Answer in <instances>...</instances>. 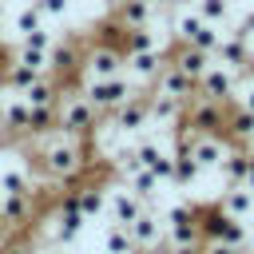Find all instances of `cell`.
I'll return each mask as SVG.
<instances>
[{
  "label": "cell",
  "instance_id": "30",
  "mask_svg": "<svg viewBox=\"0 0 254 254\" xmlns=\"http://www.w3.org/2000/svg\"><path fill=\"white\" fill-rule=\"evenodd\" d=\"M218 40H222V32H218V24H210V20H202L194 32H190V40L187 44H194V48H202V52H210L214 56V48H218Z\"/></svg>",
  "mask_w": 254,
  "mask_h": 254
},
{
  "label": "cell",
  "instance_id": "29",
  "mask_svg": "<svg viewBox=\"0 0 254 254\" xmlns=\"http://www.w3.org/2000/svg\"><path fill=\"white\" fill-rule=\"evenodd\" d=\"M71 198H75V206L83 210V218H91V214H103V210H107V190H103V187H95V183H91V187H79Z\"/></svg>",
  "mask_w": 254,
  "mask_h": 254
},
{
  "label": "cell",
  "instance_id": "27",
  "mask_svg": "<svg viewBox=\"0 0 254 254\" xmlns=\"http://www.w3.org/2000/svg\"><path fill=\"white\" fill-rule=\"evenodd\" d=\"M20 95H24L32 107H48V103H56V95H60V79H52V75L44 71V75H40L28 91H20Z\"/></svg>",
  "mask_w": 254,
  "mask_h": 254
},
{
  "label": "cell",
  "instance_id": "18",
  "mask_svg": "<svg viewBox=\"0 0 254 254\" xmlns=\"http://www.w3.org/2000/svg\"><path fill=\"white\" fill-rule=\"evenodd\" d=\"M139 210H143V202H139V194H135L131 187H111V190H107V218H111V222H123V226H127Z\"/></svg>",
  "mask_w": 254,
  "mask_h": 254
},
{
  "label": "cell",
  "instance_id": "2",
  "mask_svg": "<svg viewBox=\"0 0 254 254\" xmlns=\"http://www.w3.org/2000/svg\"><path fill=\"white\" fill-rule=\"evenodd\" d=\"M79 95H83L99 115H107V111H115L119 103H127L131 95H139V83L119 71V75H103V79H79Z\"/></svg>",
  "mask_w": 254,
  "mask_h": 254
},
{
  "label": "cell",
  "instance_id": "36",
  "mask_svg": "<svg viewBox=\"0 0 254 254\" xmlns=\"http://www.w3.org/2000/svg\"><path fill=\"white\" fill-rule=\"evenodd\" d=\"M52 40H56V36L48 32V24H36L32 32H24V36H20V44H28V48H44V52L52 48Z\"/></svg>",
  "mask_w": 254,
  "mask_h": 254
},
{
  "label": "cell",
  "instance_id": "16",
  "mask_svg": "<svg viewBox=\"0 0 254 254\" xmlns=\"http://www.w3.org/2000/svg\"><path fill=\"white\" fill-rule=\"evenodd\" d=\"M75 67H79V44L75 40H52V48H48V75L64 79Z\"/></svg>",
  "mask_w": 254,
  "mask_h": 254
},
{
  "label": "cell",
  "instance_id": "34",
  "mask_svg": "<svg viewBox=\"0 0 254 254\" xmlns=\"http://www.w3.org/2000/svg\"><path fill=\"white\" fill-rule=\"evenodd\" d=\"M36 24H44V12H40L36 4H28V8H20V12L12 16V28H16L20 36H24V32H32Z\"/></svg>",
  "mask_w": 254,
  "mask_h": 254
},
{
  "label": "cell",
  "instance_id": "13",
  "mask_svg": "<svg viewBox=\"0 0 254 254\" xmlns=\"http://www.w3.org/2000/svg\"><path fill=\"white\" fill-rule=\"evenodd\" d=\"M127 230H131V238H135V246L139 250H147V246H159V242H167V230H163V218L151 210V206H143L131 222H127Z\"/></svg>",
  "mask_w": 254,
  "mask_h": 254
},
{
  "label": "cell",
  "instance_id": "11",
  "mask_svg": "<svg viewBox=\"0 0 254 254\" xmlns=\"http://www.w3.org/2000/svg\"><path fill=\"white\" fill-rule=\"evenodd\" d=\"M155 87H159V91H167V95H175V99H183V103H190V99L198 95V79H194V75H187V71H183L179 64H171V60H167V67L159 71Z\"/></svg>",
  "mask_w": 254,
  "mask_h": 254
},
{
  "label": "cell",
  "instance_id": "43",
  "mask_svg": "<svg viewBox=\"0 0 254 254\" xmlns=\"http://www.w3.org/2000/svg\"><path fill=\"white\" fill-rule=\"evenodd\" d=\"M246 187L254 190V159H250V171H246Z\"/></svg>",
  "mask_w": 254,
  "mask_h": 254
},
{
  "label": "cell",
  "instance_id": "39",
  "mask_svg": "<svg viewBox=\"0 0 254 254\" xmlns=\"http://www.w3.org/2000/svg\"><path fill=\"white\" fill-rule=\"evenodd\" d=\"M0 254H36V246H32V242H12V238H8V242L0 246Z\"/></svg>",
  "mask_w": 254,
  "mask_h": 254
},
{
  "label": "cell",
  "instance_id": "15",
  "mask_svg": "<svg viewBox=\"0 0 254 254\" xmlns=\"http://www.w3.org/2000/svg\"><path fill=\"white\" fill-rule=\"evenodd\" d=\"M36 214V190H8L4 202H0V218L16 230V226H28V218Z\"/></svg>",
  "mask_w": 254,
  "mask_h": 254
},
{
  "label": "cell",
  "instance_id": "24",
  "mask_svg": "<svg viewBox=\"0 0 254 254\" xmlns=\"http://www.w3.org/2000/svg\"><path fill=\"white\" fill-rule=\"evenodd\" d=\"M163 48L159 36L151 32V24H135V28H123V52H155Z\"/></svg>",
  "mask_w": 254,
  "mask_h": 254
},
{
  "label": "cell",
  "instance_id": "44",
  "mask_svg": "<svg viewBox=\"0 0 254 254\" xmlns=\"http://www.w3.org/2000/svg\"><path fill=\"white\" fill-rule=\"evenodd\" d=\"M119 4H123V0H107V8H119Z\"/></svg>",
  "mask_w": 254,
  "mask_h": 254
},
{
  "label": "cell",
  "instance_id": "32",
  "mask_svg": "<svg viewBox=\"0 0 254 254\" xmlns=\"http://www.w3.org/2000/svg\"><path fill=\"white\" fill-rule=\"evenodd\" d=\"M194 12L210 24H226L230 20V0H194Z\"/></svg>",
  "mask_w": 254,
  "mask_h": 254
},
{
  "label": "cell",
  "instance_id": "6",
  "mask_svg": "<svg viewBox=\"0 0 254 254\" xmlns=\"http://www.w3.org/2000/svg\"><path fill=\"white\" fill-rule=\"evenodd\" d=\"M83 222H87V218H83V210H79V206H75V198L67 194V198L60 202V210H56V218L48 222V230H44V238H48L52 246H67V242H71V238H75V234L83 230Z\"/></svg>",
  "mask_w": 254,
  "mask_h": 254
},
{
  "label": "cell",
  "instance_id": "31",
  "mask_svg": "<svg viewBox=\"0 0 254 254\" xmlns=\"http://www.w3.org/2000/svg\"><path fill=\"white\" fill-rule=\"evenodd\" d=\"M131 151H135V159H139V167H155V163H159L163 155H171V151H167V147H163L159 139H151V135H147V139H139V143H135Z\"/></svg>",
  "mask_w": 254,
  "mask_h": 254
},
{
  "label": "cell",
  "instance_id": "21",
  "mask_svg": "<svg viewBox=\"0 0 254 254\" xmlns=\"http://www.w3.org/2000/svg\"><path fill=\"white\" fill-rule=\"evenodd\" d=\"M127 187L139 194L143 206H155V198H159V175H155L151 167H135V171L127 175Z\"/></svg>",
  "mask_w": 254,
  "mask_h": 254
},
{
  "label": "cell",
  "instance_id": "37",
  "mask_svg": "<svg viewBox=\"0 0 254 254\" xmlns=\"http://www.w3.org/2000/svg\"><path fill=\"white\" fill-rule=\"evenodd\" d=\"M0 190H4V194H8V190H32V179H28L24 171H16V167H12V171H4V175H0Z\"/></svg>",
  "mask_w": 254,
  "mask_h": 254
},
{
  "label": "cell",
  "instance_id": "4",
  "mask_svg": "<svg viewBox=\"0 0 254 254\" xmlns=\"http://www.w3.org/2000/svg\"><path fill=\"white\" fill-rule=\"evenodd\" d=\"M123 71V48L115 44H91L79 56V79H103V75H119Z\"/></svg>",
  "mask_w": 254,
  "mask_h": 254
},
{
  "label": "cell",
  "instance_id": "46",
  "mask_svg": "<svg viewBox=\"0 0 254 254\" xmlns=\"http://www.w3.org/2000/svg\"><path fill=\"white\" fill-rule=\"evenodd\" d=\"M175 4H194V0H175Z\"/></svg>",
  "mask_w": 254,
  "mask_h": 254
},
{
  "label": "cell",
  "instance_id": "20",
  "mask_svg": "<svg viewBox=\"0 0 254 254\" xmlns=\"http://www.w3.org/2000/svg\"><path fill=\"white\" fill-rule=\"evenodd\" d=\"M171 64H179L187 75H194V79H198V75L214 64V56H210V52H202V48H194V44H183V48L171 56Z\"/></svg>",
  "mask_w": 254,
  "mask_h": 254
},
{
  "label": "cell",
  "instance_id": "19",
  "mask_svg": "<svg viewBox=\"0 0 254 254\" xmlns=\"http://www.w3.org/2000/svg\"><path fill=\"white\" fill-rule=\"evenodd\" d=\"M151 20H155V0H123L119 8H111L115 28H135V24H151Z\"/></svg>",
  "mask_w": 254,
  "mask_h": 254
},
{
  "label": "cell",
  "instance_id": "10",
  "mask_svg": "<svg viewBox=\"0 0 254 254\" xmlns=\"http://www.w3.org/2000/svg\"><path fill=\"white\" fill-rule=\"evenodd\" d=\"M107 123L123 135H135L147 127V95H131L127 103H119L115 111H107Z\"/></svg>",
  "mask_w": 254,
  "mask_h": 254
},
{
  "label": "cell",
  "instance_id": "28",
  "mask_svg": "<svg viewBox=\"0 0 254 254\" xmlns=\"http://www.w3.org/2000/svg\"><path fill=\"white\" fill-rule=\"evenodd\" d=\"M202 175V167L190 159V151L187 147H175V167H171V183H179V187H190L194 179Z\"/></svg>",
  "mask_w": 254,
  "mask_h": 254
},
{
  "label": "cell",
  "instance_id": "22",
  "mask_svg": "<svg viewBox=\"0 0 254 254\" xmlns=\"http://www.w3.org/2000/svg\"><path fill=\"white\" fill-rule=\"evenodd\" d=\"M218 210H226V214H234V218H250V214H254V190H250L246 183L226 187V198H222Z\"/></svg>",
  "mask_w": 254,
  "mask_h": 254
},
{
  "label": "cell",
  "instance_id": "1",
  "mask_svg": "<svg viewBox=\"0 0 254 254\" xmlns=\"http://www.w3.org/2000/svg\"><path fill=\"white\" fill-rule=\"evenodd\" d=\"M36 167L48 183H67L83 171V147L75 143V135L52 127V131L36 135Z\"/></svg>",
  "mask_w": 254,
  "mask_h": 254
},
{
  "label": "cell",
  "instance_id": "9",
  "mask_svg": "<svg viewBox=\"0 0 254 254\" xmlns=\"http://www.w3.org/2000/svg\"><path fill=\"white\" fill-rule=\"evenodd\" d=\"M183 111H187L183 99L151 87V95H147V127H175V123H183Z\"/></svg>",
  "mask_w": 254,
  "mask_h": 254
},
{
  "label": "cell",
  "instance_id": "47",
  "mask_svg": "<svg viewBox=\"0 0 254 254\" xmlns=\"http://www.w3.org/2000/svg\"><path fill=\"white\" fill-rule=\"evenodd\" d=\"M0 202H4V190H0Z\"/></svg>",
  "mask_w": 254,
  "mask_h": 254
},
{
  "label": "cell",
  "instance_id": "40",
  "mask_svg": "<svg viewBox=\"0 0 254 254\" xmlns=\"http://www.w3.org/2000/svg\"><path fill=\"white\" fill-rule=\"evenodd\" d=\"M171 254H202V242H179L171 246Z\"/></svg>",
  "mask_w": 254,
  "mask_h": 254
},
{
  "label": "cell",
  "instance_id": "48",
  "mask_svg": "<svg viewBox=\"0 0 254 254\" xmlns=\"http://www.w3.org/2000/svg\"><path fill=\"white\" fill-rule=\"evenodd\" d=\"M0 135H4V123H0Z\"/></svg>",
  "mask_w": 254,
  "mask_h": 254
},
{
  "label": "cell",
  "instance_id": "23",
  "mask_svg": "<svg viewBox=\"0 0 254 254\" xmlns=\"http://www.w3.org/2000/svg\"><path fill=\"white\" fill-rule=\"evenodd\" d=\"M218 167H222V179H226V187H238V183H246L250 155H246L242 147H230V151H226V159H222Z\"/></svg>",
  "mask_w": 254,
  "mask_h": 254
},
{
  "label": "cell",
  "instance_id": "12",
  "mask_svg": "<svg viewBox=\"0 0 254 254\" xmlns=\"http://www.w3.org/2000/svg\"><path fill=\"white\" fill-rule=\"evenodd\" d=\"M234 87H238V71H230L222 64H210L198 75V95H206V99H230Z\"/></svg>",
  "mask_w": 254,
  "mask_h": 254
},
{
  "label": "cell",
  "instance_id": "45",
  "mask_svg": "<svg viewBox=\"0 0 254 254\" xmlns=\"http://www.w3.org/2000/svg\"><path fill=\"white\" fill-rule=\"evenodd\" d=\"M246 254H254V238H250V242H246Z\"/></svg>",
  "mask_w": 254,
  "mask_h": 254
},
{
  "label": "cell",
  "instance_id": "3",
  "mask_svg": "<svg viewBox=\"0 0 254 254\" xmlns=\"http://www.w3.org/2000/svg\"><path fill=\"white\" fill-rule=\"evenodd\" d=\"M56 127L67 135H91L99 127V111L79 95V87H67L64 95H56Z\"/></svg>",
  "mask_w": 254,
  "mask_h": 254
},
{
  "label": "cell",
  "instance_id": "14",
  "mask_svg": "<svg viewBox=\"0 0 254 254\" xmlns=\"http://www.w3.org/2000/svg\"><path fill=\"white\" fill-rule=\"evenodd\" d=\"M4 95H0V123H4V131H16V135H28V115H32V103L16 91H8V87H0Z\"/></svg>",
  "mask_w": 254,
  "mask_h": 254
},
{
  "label": "cell",
  "instance_id": "8",
  "mask_svg": "<svg viewBox=\"0 0 254 254\" xmlns=\"http://www.w3.org/2000/svg\"><path fill=\"white\" fill-rule=\"evenodd\" d=\"M123 67H127V75L139 83V87H155V79H159V71L167 67V56H163V48H155V52H123Z\"/></svg>",
  "mask_w": 254,
  "mask_h": 254
},
{
  "label": "cell",
  "instance_id": "42",
  "mask_svg": "<svg viewBox=\"0 0 254 254\" xmlns=\"http://www.w3.org/2000/svg\"><path fill=\"white\" fill-rule=\"evenodd\" d=\"M8 238H12V226H8V222H4V218H0V246H4V242H8Z\"/></svg>",
  "mask_w": 254,
  "mask_h": 254
},
{
  "label": "cell",
  "instance_id": "35",
  "mask_svg": "<svg viewBox=\"0 0 254 254\" xmlns=\"http://www.w3.org/2000/svg\"><path fill=\"white\" fill-rule=\"evenodd\" d=\"M198 24H202V16H198V12H179V16H175V36L187 44V40H190V32H194Z\"/></svg>",
  "mask_w": 254,
  "mask_h": 254
},
{
  "label": "cell",
  "instance_id": "26",
  "mask_svg": "<svg viewBox=\"0 0 254 254\" xmlns=\"http://www.w3.org/2000/svg\"><path fill=\"white\" fill-rule=\"evenodd\" d=\"M103 250H107V254H135L139 246H135V238H131V230H127L123 222H107V230H103Z\"/></svg>",
  "mask_w": 254,
  "mask_h": 254
},
{
  "label": "cell",
  "instance_id": "38",
  "mask_svg": "<svg viewBox=\"0 0 254 254\" xmlns=\"http://www.w3.org/2000/svg\"><path fill=\"white\" fill-rule=\"evenodd\" d=\"M202 254H246L242 246H226V242H202Z\"/></svg>",
  "mask_w": 254,
  "mask_h": 254
},
{
  "label": "cell",
  "instance_id": "25",
  "mask_svg": "<svg viewBox=\"0 0 254 254\" xmlns=\"http://www.w3.org/2000/svg\"><path fill=\"white\" fill-rule=\"evenodd\" d=\"M226 135H230L234 147H242L246 139H254V111H246V107L230 111V115H226Z\"/></svg>",
  "mask_w": 254,
  "mask_h": 254
},
{
  "label": "cell",
  "instance_id": "17",
  "mask_svg": "<svg viewBox=\"0 0 254 254\" xmlns=\"http://www.w3.org/2000/svg\"><path fill=\"white\" fill-rule=\"evenodd\" d=\"M214 64H222V67H230V71L242 75L246 64H250V44L242 36H222L218 48H214Z\"/></svg>",
  "mask_w": 254,
  "mask_h": 254
},
{
  "label": "cell",
  "instance_id": "33",
  "mask_svg": "<svg viewBox=\"0 0 254 254\" xmlns=\"http://www.w3.org/2000/svg\"><path fill=\"white\" fill-rule=\"evenodd\" d=\"M52 127H56V103L32 107V115H28V135H44V131H52Z\"/></svg>",
  "mask_w": 254,
  "mask_h": 254
},
{
  "label": "cell",
  "instance_id": "5",
  "mask_svg": "<svg viewBox=\"0 0 254 254\" xmlns=\"http://www.w3.org/2000/svg\"><path fill=\"white\" fill-rule=\"evenodd\" d=\"M202 242H226V246H242V250H246L250 230H246L242 218H234V214H226V210H214V214L202 222Z\"/></svg>",
  "mask_w": 254,
  "mask_h": 254
},
{
  "label": "cell",
  "instance_id": "7",
  "mask_svg": "<svg viewBox=\"0 0 254 254\" xmlns=\"http://www.w3.org/2000/svg\"><path fill=\"white\" fill-rule=\"evenodd\" d=\"M163 230H167V242L179 246V242H202V222L194 214V206H171L163 214Z\"/></svg>",
  "mask_w": 254,
  "mask_h": 254
},
{
  "label": "cell",
  "instance_id": "41",
  "mask_svg": "<svg viewBox=\"0 0 254 254\" xmlns=\"http://www.w3.org/2000/svg\"><path fill=\"white\" fill-rule=\"evenodd\" d=\"M135 254H171V242H159V246H147V250H135Z\"/></svg>",
  "mask_w": 254,
  "mask_h": 254
}]
</instances>
